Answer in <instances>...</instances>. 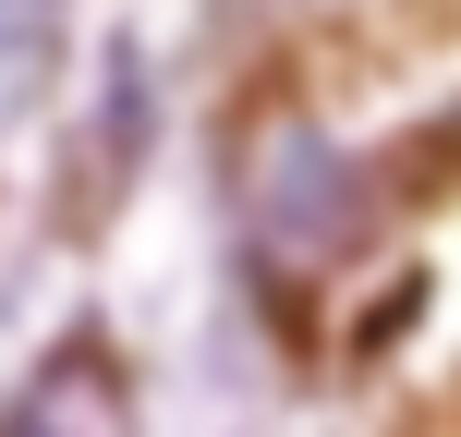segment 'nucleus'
Masks as SVG:
<instances>
[{
	"label": "nucleus",
	"mask_w": 461,
	"mask_h": 437,
	"mask_svg": "<svg viewBox=\"0 0 461 437\" xmlns=\"http://www.w3.org/2000/svg\"><path fill=\"white\" fill-rule=\"evenodd\" d=\"M340 231H352V170L328 159L303 122H267V146H255V243L328 255Z\"/></svg>",
	"instance_id": "1"
},
{
	"label": "nucleus",
	"mask_w": 461,
	"mask_h": 437,
	"mask_svg": "<svg viewBox=\"0 0 461 437\" xmlns=\"http://www.w3.org/2000/svg\"><path fill=\"white\" fill-rule=\"evenodd\" d=\"M0 437H122L110 365H97V352H86V365H49V377H37V401H24Z\"/></svg>",
	"instance_id": "2"
},
{
	"label": "nucleus",
	"mask_w": 461,
	"mask_h": 437,
	"mask_svg": "<svg viewBox=\"0 0 461 437\" xmlns=\"http://www.w3.org/2000/svg\"><path fill=\"white\" fill-rule=\"evenodd\" d=\"M37 37H49V0H0V61H24Z\"/></svg>",
	"instance_id": "3"
}]
</instances>
